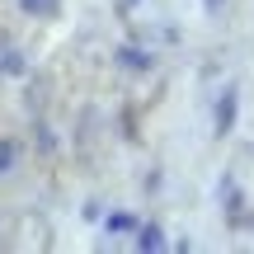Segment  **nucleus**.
I'll use <instances>...</instances> for the list:
<instances>
[{
  "label": "nucleus",
  "mask_w": 254,
  "mask_h": 254,
  "mask_svg": "<svg viewBox=\"0 0 254 254\" xmlns=\"http://www.w3.org/2000/svg\"><path fill=\"white\" fill-rule=\"evenodd\" d=\"M236 113H240V85H226V90H221V99H217V113H212V132L217 136H231L236 132Z\"/></svg>",
  "instance_id": "f257e3e1"
},
{
  "label": "nucleus",
  "mask_w": 254,
  "mask_h": 254,
  "mask_svg": "<svg viewBox=\"0 0 254 254\" xmlns=\"http://www.w3.org/2000/svg\"><path fill=\"white\" fill-rule=\"evenodd\" d=\"M136 250H141V254L165 250V231H160V226H141V231H136Z\"/></svg>",
  "instance_id": "f03ea898"
},
{
  "label": "nucleus",
  "mask_w": 254,
  "mask_h": 254,
  "mask_svg": "<svg viewBox=\"0 0 254 254\" xmlns=\"http://www.w3.org/2000/svg\"><path fill=\"white\" fill-rule=\"evenodd\" d=\"M19 9L33 14V19H52L57 9H62V0H19Z\"/></svg>",
  "instance_id": "7ed1b4c3"
},
{
  "label": "nucleus",
  "mask_w": 254,
  "mask_h": 254,
  "mask_svg": "<svg viewBox=\"0 0 254 254\" xmlns=\"http://www.w3.org/2000/svg\"><path fill=\"white\" fill-rule=\"evenodd\" d=\"M19 165V141L14 136H0V174H9Z\"/></svg>",
  "instance_id": "20e7f679"
},
{
  "label": "nucleus",
  "mask_w": 254,
  "mask_h": 254,
  "mask_svg": "<svg viewBox=\"0 0 254 254\" xmlns=\"http://www.w3.org/2000/svg\"><path fill=\"white\" fill-rule=\"evenodd\" d=\"M118 62H123V66H132V71H151V52H132V47H123Z\"/></svg>",
  "instance_id": "39448f33"
},
{
  "label": "nucleus",
  "mask_w": 254,
  "mask_h": 254,
  "mask_svg": "<svg viewBox=\"0 0 254 254\" xmlns=\"http://www.w3.org/2000/svg\"><path fill=\"white\" fill-rule=\"evenodd\" d=\"M109 231H136V217H127V212H118V217H109Z\"/></svg>",
  "instance_id": "423d86ee"
},
{
  "label": "nucleus",
  "mask_w": 254,
  "mask_h": 254,
  "mask_svg": "<svg viewBox=\"0 0 254 254\" xmlns=\"http://www.w3.org/2000/svg\"><path fill=\"white\" fill-rule=\"evenodd\" d=\"M202 5H207V9H212V14H217V9H221V0H202Z\"/></svg>",
  "instance_id": "0eeeda50"
}]
</instances>
